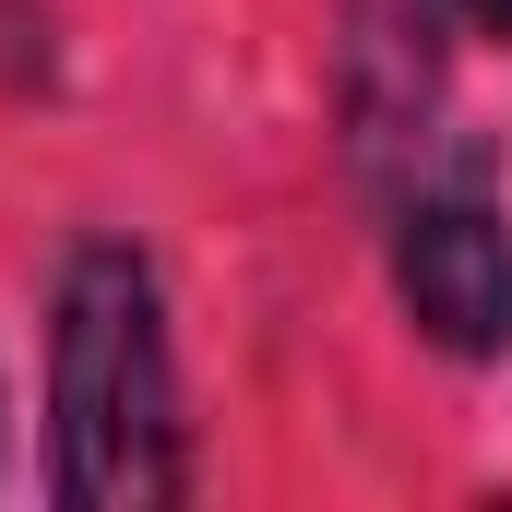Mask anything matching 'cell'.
I'll return each mask as SVG.
<instances>
[{"mask_svg":"<svg viewBox=\"0 0 512 512\" xmlns=\"http://www.w3.org/2000/svg\"><path fill=\"white\" fill-rule=\"evenodd\" d=\"M60 489L84 512H143L179 489V382H167V322H155V274L131 251H72L60 274Z\"/></svg>","mask_w":512,"mask_h":512,"instance_id":"1","label":"cell"},{"mask_svg":"<svg viewBox=\"0 0 512 512\" xmlns=\"http://www.w3.org/2000/svg\"><path fill=\"white\" fill-rule=\"evenodd\" d=\"M465 12H477V24H489V36H512V0H465Z\"/></svg>","mask_w":512,"mask_h":512,"instance_id":"3","label":"cell"},{"mask_svg":"<svg viewBox=\"0 0 512 512\" xmlns=\"http://www.w3.org/2000/svg\"><path fill=\"white\" fill-rule=\"evenodd\" d=\"M393 286L417 310L429 346L453 358H501L512 346V227L489 203V155H453L441 179L405 191L393 215Z\"/></svg>","mask_w":512,"mask_h":512,"instance_id":"2","label":"cell"}]
</instances>
